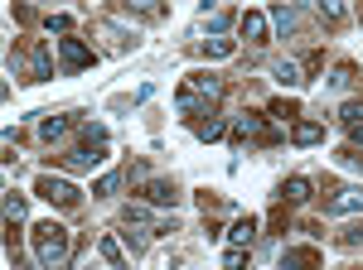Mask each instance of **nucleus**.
I'll list each match as a JSON object with an SVG mask.
<instances>
[{"label":"nucleus","mask_w":363,"mask_h":270,"mask_svg":"<svg viewBox=\"0 0 363 270\" xmlns=\"http://www.w3.org/2000/svg\"><path fill=\"white\" fill-rule=\"evenodd\" d=\"M29 237H34V256H39L44 270H68V256H73V232H68V227L39 222Z\"/></svg>","instance_id":"nucleus-1"},{"label":"nucleus","mask_w":363,"mask_h":270,"mask_svg":"<svg viewBox=\"0 0 363 270\" xmlns=\"http://www.w3.org/2000/svg\"><path fill=\"white\" fill-rule=\"evenodd\" d=\"M218 97H223V78H213V73H189L184 87L174 92V107L179 111H208Z\"/></svg>","instance_id":"nucleus-2"},{"label":"nucleus","mask_w":363,"mask_h":270,"mask_svg":"<svg viewBox=\"0 0 363 270\" xmlns=\"http://www.w3.org/2000/svg\"><path fill=\"white\" fill-rule=\"evenodd\" d=\"M102 160H107V131L92 126V131L83 135V145L68 155V169H92V164H102Z\"/></svg>","instance_id":"nucleus-3"},{"label":"nucleus","mask_w":363,"mask_h":270,"mask_svg":"<svg viewBox=\"0 0 363 270\" xmlns=\"http://www.w3.org/2000/svg\"><path fill=\"white\" fill-rule=\"evenodd\" d=\"M34 193H39V198H44V203H58V208H73V203H78V198H83V193L73 189V184H68V179H54V174H44V179H39V184H34Z\"/></svg>","instance_id":"nucleus-4"},{"label":"nucleus","mask_w":363,"mask_h":270,"mask_svg":"<svg viewBox=\"0 0 363 270\" xmlns=\"http://www.w3.org/2000/svg\"><path fill=\"white\" fill-rule=\"evenodd\" d=\"M58 58H63V68H68V73L92 68V49H87L83 39H58Z\"/></svg>","instance_id":"nucleus-5"},{"label":"nucleus","mask_w":363,"mask_h":270,"mask_svg":"<svg viewBox=\"0 0 363 270\" xmlns=\"http://www.w3.org/2000/svg\"><path fill=\"white\" fill-rule=\"evenodd\" d=\"M238 29H242L247 44H267V39H272V20H267L262 10H242V15H238Z\"/></svg>","instance_id":"nucleus-6"},{"label":"nucleus","mask_w":363,"mask_h":270,"mask_svg":"<svg viewBox=\"0 0 363 270\" xmlns=\"http://www.w3.org/2000/svg\"><path fill=\"white\" fill-rule=\"evenodd\" d=\"M233 140H267V145H272L277 131L267 126V116H247V111H242V116H238V126H233Z\"/></svg>","instance_id":"nucleus-7"},{"label":"nucleus","mask_w":363,"mask_h":270,"mask_svg":"<svg viewBox=\"0 0 363 270\" xmlns=\"http://www.w3.org/2000/svg\"><path fill=\"white\" fill-rule=\"evenodd\" d=\"M281 270H320V251L315 246H286L281 251Z\"/></svg>","instance_id":"nucleus-8"},{"label":"nucleus","mask_w":363,"mask_h":270,"mask_svg":"<svg viewBox=\"0 0 363 270\" xmlns=\"http://www.w3.org/2000/svg\"><path fill=\"white\" fill-rule=\"evenodd\" d=\"M330 217H344V213H363V189H339L330 203H325Z\"/></svg>","instance_id":"nucleus-9"},{"label":"nucleus","mask_w":363,"mask_h":270,"mask_svg":"<svg viewBox=\"0 0 363 270\" xmlns=\"http://www.w3.org/2000/svg\"><path fill=\"white\" fill-rule=\"evenodd\" d=\"M68 131H73V116H44V121H39V140H44V145L68 140Z\"/></svg>","instance_id":"nucleus-10"},{"label":"nucleus","mask_w":363,"mask_h":270,"mask_svg":"<svg viewBox=\"0 0 363 270\" xmlns=\"http://www.w3.org/2000/svg\"><path fill=\"white\" fill-rule=\"evenodd\" d=\"M174 184L169 179H145V203H155V208H174Z\"/></svg>","instance_id":"nucleus-11"},{"label":"nucleus","mask_w":363,"mask_h":270,"mask_svg":"<svg viewBox=\"0 0 363 270\" xmlns=\"http://www.w3.org/2000/svg\"><path fill=\"white\" fill-rule=\"evenodd\" d=\"M267 20H272V25H277L281 34H296V29H301V20H306V15H301V10H296V5H277V10H272V15H267Z\"/></svg>","instance_id":"nucleus-12"},{"label":"nucleus","mask_w":363,"mask_h":270,"mask_svg":"<svg viewBox=\"0 0 363 270\" xmlns=\"http://www.w3.org/2000/svg\"><path fill=\"white\" fill-rule=\"evenodd\" d=\"M291 140H296V145H320V140H325V126H320V121H296V126H291Z\"/></svg>","instance_id":"nucleus-13"},{"label":"nucleus","mask_w":363,"mask_h":270,"mask_svg":"<svg viewBox=\"0 0 363 270\" xmlns=\"http://www.w3.org/2000/svg\"><path fill=\"white\" fill-rule=\"evenodd\" d=\"M272 78L281 82V87H301V63H291V58H281V63H272Z\"/></svg>","instance_id":"nucleus-14"},{"label":"nucleus","mask_w":363,"mask_h":270,"mask_svg":"<svg viewBox=\"0 0 363 270\" xmlns=\"http://www.w3.org/2000/svg\"><path fill=\"white\" fill-rule=\"evenodd\" d=\"M252 237H257V217H238L233 232H228V242H233V246H247Z\"/></svg>","instance_id":"nucleus-15"},{"label":"nucleus","mask_w":363,"mask_h":270,"mask_svg":"<svg viewBox=\"0 0 363 270\" xmlns=\"http://www.w3.org/2000/svg\"><path fill=\"white\" fill-rule=\"evenodd\" d=\"M29 78H34V82L49 78V54H44V44H34V49H29Z\"/></svg>","instance_id":"nucleus-16"},{"label":"nucleus","mask_w":363,"mask_h":270,"mask_svg":"<svg viewBox=\"0 0 363 270\" xmlns=\"http://www.w3.org/2000/svg\"><path fill=\"white\" fill-rule=\"evenodd\" d=\"M281 198H286V203H306V198H310V179H301V174H296V179H286Z\"/></svg>","instance_id":"nucleus-17"},{"label":"nucleus","mask_w":363,"mask_h":270,"mask_svg":"<svg viewBox=\"0 0 363 270\" xmlns=\"http://www.w3.org/2000/svg\"><path fill=\"white\" fill-rule=\"evenodd\" d=\"M315 15H320L325 25H344V20H349V10L335 5V0H320V5H315Z\"/></svg>","instance_id":"nucleus-18"},{"label":"nucleus","mask_w":363,"mask_h":270,"mask_svg":"<svg viewBox=\"0 0 363 270\" xmlns=\"http://www.w3.org/2000/svg\"><path fill=\"white\" fill-rule=\"evenodd\" d=\"M20 217H25V193H5V222H10V227H15V222H20Z\"/></svg>","instance_id":"nucleus-19"},{"label":"nucleus","mask_w":363,"mask_h":270,"mask_svg":"<svg viewBox=\"0 0 363 270\" xmlns=\"http://www.w3.org/2000/svg\"><path fill=\"white\" fill-rule=\"evenodd\" d=\"M97 246H102V256H107L116 270H126V251H121V242H116V237H102Z\"/></svg>","instance_id":"nucleus-20"},{"label":"nucleus","mask_w":363,"mask_h":270,"mask_svg":"<svg viewBox=\"0 0 363 270\" xmlns=\"http://www.w3.org/2000/svg\"><path fill=\"white\" fill-rule=\"evenodd\" d=\"M339 121H344V126H363V102H359V97L339 107Z\"/></svg>","instance_id":"nucleus-21"},{"label":"nucleus","mask_w":363,"mask_h":270,"mask_svg":"<svg viewBox=\"0 0 363 270\" xmlns=\"http://www.w3.org/2000/svg\"><path fill=\"white\" fill-rule=\"evenodd\" d=\"M194 135H199V140H223V121L208 116V121H199V126H194Z\"/></svg>","instance_id":"nucleus-22"},{"label":"nucleus","mask_w":363,"mask_h":270,"mask_svg":"<svg viewBox=\"0 0 363 270\" xmlns=\"http://www.w3.org/2000/svg\"><path fill=\"white\" fill-rule=\"evenodd\" d=\"M116 184H121V174H102V179L92 184V198H112V193H116Z\"/></svg>","instance_id":"nucleus-23"},{"label":"nucleus","mask_w":363,"mask_h":270,"mask_svg":"<svg viewBox=\"0 0 363 270\" xmlns=\"http://www.w3.org/2000/svg\"><path fill=\"white\" fill-rule=\"evenodd\" d=\"M126 227H150V208L145 203H131L126 208Z\"/></svg>","instance_id":"nucleus-24"},{"label":"nucleus","mask_w":363,"mask_h":270,"mask_svg":"<svg viewBox=\"0 0 363 270\" xmlns=\"http://www.w3.org/2000/svg\"><path fill=\"white\" fill-rule=\"evenodd\" d=\"M242 266H247V246H233L223 256V270H242Z\"/></svg>","instance_id":"nucleus-25"},{"label":"nucleus","mask_w":363,"mask_h":270,"mask_svg":"<svg viewBox=\"0 0 363 270\" xmlns=\"http://www.w3.org/2000/svg\"><path fill=\"white\" fill-rule=\"evenodd\" d=\"M330 87H339V92H344V87H354V68H349V63H339L335 78H330Z\"/></svg>","instance_id":"nucleus-26"},{"label":"nucleus","mask_w":363,"mask_h":270,"mask_svg":"<svg viewBox=\"0 0 363 270\" xmlns=\"http://www.w3.org/2000/svg\"><path fill=\"white\" fill-rule=\"evenodd\" d=\"M339 246H363V222L344 227V232H339Z\"/></svg>","instance_id":"nucleus-27"},{"label":"nucleus","mask_w":363,"mask_h":270,"mask_svg":"<svg viewBox=\"0 0 363 270\" xmlns=\"http://www.w3.org/2000/svg\"><path fill=\"white\" fill-rule=\"evenodd\" d=\"M272 116H281V121H291V116H301V107H296V102H272Z\"/></svg>","instance_id":"nucleus-28"},{"label":"nucleus","mask_w":363,"mask_h":270,"mask_svg":"<svg viewBox=\"0 0 363 270\" xmlns=\"http://www.w3.org/2000/svg\"><path fill=\"white\" fill-rule=\"evenodd\" d=\"M208 54H213V58H228V54H233V39H208Z\"/></svg>","instance_id":"nucleus-29"},{"label":"nucleus","mask_w":363,"mask_h":270,"mask_svg":"<svg viewBox=\"0 0 363 270\" xmlns=\"http://www.w3.org/2000/svg\"><path fill=\"white\" fill-rule=\"evenodd\" d=\"M233 25V10H213V15H208V29H228Z\"/></svg>","instance_id":"nucleus-30"},{"label":"nucleus","mask_w":363,"mask_h":270,"mask_svg":"<svg viewBox=\"0 0 363 270\" xmlns=\"http://www.w3.org/2000/svg\"><path fill=\"white\" fill-rule=\"evenodd\" d=\"M339 164H349V169H363V155H359V150H354V145H349V150L339 155Z\"/></svg>","instance_id":"nucleus-31"},{"label":"nucleus","mask_w":363,"mask_h":270,"mask_svg":"<svg viewBox=\"0 0 363 270\" xmlns=\"http://www.w3.org/2000/svg\"><path fill=\"white\" fill-rule=\"evenodd\" d=\"M49 29H58V34H68V29H73V20H68V15H49Z\"/></svg>","instance_id":"nucleus-32"},{"label":"nucleus","mask_w":363,"mask_h":270,"mask_svg":"<svg viewBox=\"0 0 363 270\" xmlns=\"http://www.w3.org/2000/svg\"><path fill=\"white\" fill-rule=\"evenodd\" d=\"M349 140H354V150L363 145V126H349Z\"/></svg>","instance_id":"nucleus-33"}]
</instances>
